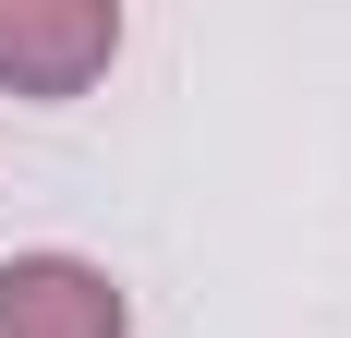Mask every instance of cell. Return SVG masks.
Instances as JSON below:
<instances>
[{"mask_svg": "<svg viewBox=\"0 0 351 338\" xmlns=\"http://www.w3.org/2000/svg\"><path fill=\"white\" fill-rule=\"evenodd\" d=\"M121 61V0H0V97L73 109Z\"/></svg>", "mask_w": 351, "mask_h": 338, "instance_id": "obj_1", "label": "cell"}, {"mask_svg": "<svg viewBox=\"0 0 351 338\" xmlns=\"http://www.w3.org/2000/svg\"><path fill=\"white\" fill-rule=\"evenodd\" d=\"M0 338H134V290L97 254H0Z\"/></svg>", "mask_w": 351, "mask_h": 338, "instance_id": "obj_2", "label": "cell"}]
</instances>
